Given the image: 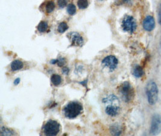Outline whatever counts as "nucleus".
<instances>
[{
    "mask_svg": "<svg viewBox=\"0 0 161 136\" xmlns=\"http://www.w3.org/2000/svg\"><path fill=\"white\" fill-rule=\"evenodd\" d=\"M103 102L107 104L105 107V113L109 116L115 117L120 112V102L114 94H110L103 99Z\"/></svg>",
    "mask_w": 161,
    "mask_h": 136,
    "instance_id": "f257e3e1",
    "label": "nucleus"
},
{
    "mask_svg": "<svg viewBox=\"0 0 161 136\" xmlns=\"http://www.w3.org/2000/svg\"><path fill=\"white\" fill-rule=\"evenodd\" d=\"M83 111V106L77 101L70 102L65 106L63 109L64 116L68 119H74L79 116Z\"/></svg>",
    "mask_w": 161,
    "mask_h": 136,
    "instance_id": "f03ea898",
    "label": "nucleus"
},
{
    "mask_svg": "<svg viewBox=\"0 0 161 136\" xmlns=\"http://www.w3.org/2000/svg\"><path fill=\"white\" fill-rule=\"evenodd\" d=\"M119 93L124 102L129 103L132 101L135 96L133 87L129 82H124L119 87Z\"/></svg>",
    "mask_w": 161,
    "mask_h": 136,
    "instance_id": "7ed1b4c3",
    "label": "nucleus"
},
{
    "mask_svg": "<svg viewBox=\"0 0 161 136\" xmlns=\"http://www.w3.org/2000/svg\"><path fill=\"white\" fill-rule=\"evenodd\" d=\"M146 94L148 102L151 105H154L158 101L159 90L158 88L153 81H150L146 86Z\"/></svg>",
    "mask_w": 161,
    "mask_h": 136,
    "instance_id": "20e7f679",
    "label": "nucleus"
},
{
    "mask_svg": "<svg viewBox=\"0 0 161 136\" xmlns=\"http://www.w3.org/2000/svg\"><path fill=\"white\" fill-rule=\"evenodd\" d=\"M121 27L124 31L132 34L136 29L137 24L136 20L132 16L126 15L122 20Z\"/></svg>",
    "mask_w": 161,
    "mask_h": 136,
    "instance_id": "39448f33",
    "label": "nucleus"
},
{
    "mask_svg": "<svg viewBox=\"0 0 161 136\" xmlns=\"http://www.w3.org/2000/svg\"><path fill=\"white\" fill-rule=\"evenodd\" d=\"M60 124L57 121L49 120L43 127L44 134L46 135H56L60 131Z\"/></svg>",
    "mask_w": 161,
    "mask_h": 136,
    "instance_id": "423d86ee",
    "label": "nucleus"
},
{
    "mask_svg": "<svg viewBox=\"0 0 161 136\" xmlns=\"http://www.w3.org/2000/svg\"><path fill=\"white\" fill-rule=\"evenodd\" d=\"M161 132V116L158 114H154L151 122L150 134L152 135H157Z\"/></svg>",
    "mask_w": 161,
    "mask_h": 136,
    "instance_id": "0eeeda50",
    "label": "nucleus"
},
{
    "mask_svg": "<svg viewBox=\"0 0 161 136\" xmlns=\"http://www.w3.org/2000/svg\"><path fill=\"white\" fill-rule=\"evenodd\" d=\"M102 64L104 67L108 68L110 71H114L118 66V61L115 56L109 55L103 59Z\"/></svg>",
    "mask_w": 161,
    "mask_h": 136,
    "instance_id": "6e6552de",
    "label": "nucleus"
},
{
    "mask_svg": "<svg viewBox=\"0 0 161 136\" xmlns=\"http://www.w3.org/2000/svg\"><path fill=\"white\" fill-rule=\"evenodd\" d=\"M68 37L71 41L72 45L81 47L84 43V41H83L82 37H81V35L78 33H69Z\"/></svg>",
    "mask_w": 161,
    "mask_h": 136,
    "instance_id": "1a4fd4ad",
    "label": "nucleus"
},
{
    "mask_svg": "<svg viewBox=\"0 0 161 136\" xmlns=\"http://www.w3.org/2000/svg\"><path fill=\"white\" fill-rule=\"evenodd\" d=\"M143 27L146 31H152L155 27V21L154 18L152 16H148L143 21Z\"/></svg>",
    "mask_w": 161,
    "mask_h": 136,
    "instance_id": "9d476101",
    "label": "nucleus"
},
{
    "mask_svg": "<svg viewBox=\"0 0 161 136\" xmlns=\"http://www.w3.org/2000/svg\"><path fill=\"white\" fill-rule=\"evenodd\" d=\"M110 133L114 135H120L122 133V130L120 125H118L117 123L114 124V125H112L110 126Z\"/></svg>",
    "mask_w": 161,
    "mask_h": 136,
    "instance_id": "9b49d317",
    "label": "nucleus"
},
{
    "mask_svg": "<svg viewBox=\"0 0 161 136\" xmlns=\"http://www.w3.org/2000/svg\"><path fill=\"white\" fill-rule=\"evenodd\" d=\"M24 64L22 62L19 60H15L11 64V69L12 71H17L23 68Z\"/></svg>",
    "mask_w": 161,
    "mask_h": 136,
    "instance_id": "f8f14e48",
    "label": "nucleus"
},
{
    "mask_svg": "<svg viewBox=\"0 0 161 136\" xmlns=\"http://www.w3.org/2000/svg\"><path fill=\"white\" fill-rule=\"evenodd\" d=\"M133 74L137 78H141V77H142V75L144 74V71H143V69L141 66H137L133 69Z\"/></svg>",
    "mask_w": 161,
    "mask_h": 136,
    "instance_id": "ddd939ff",
    "label": "nucleus"
},
{
    "mask_svg": "<svg viewBox=\"0 0 161 136\" xmlns=\"http://www.w3.org/2000/svg\"><path fill=\"white\" fill-rule=\"evenodd\" d=\"M51 81L52 84L54 85L58 86L61 84L62 78L58 74H53L51 78Z\"/></svg>",
    "mask_w": 161,
    "mask_h": 136,
    "instance_id": "4468645a",
    "label": "nucleus"
},
{
    "mask_svg": "<svg viewBox=\"0 0 161 136\" xmlns=\"http://www.w3.org/2000/svg\"><path fill=\"white\" fill-rule=\"evenodd\" d=\"M48 23L45 21H41L38 26V30L41 33H44L46 32L48 29Z\"/></svg>",
    "mask_w": 161,
    "mask_h": 136,
    "instance_id": "2eb2a0df",
    "label": "nucleus"
},
{
    "mask_svg": "<svg viewBox=\"0 0 161 136\" xmlns=\"http://www.w3.org/2000/svg\"><path fill=\"white\" fill-rule=\"evenodd\" d=\"M68 26L67 25V24L65 22H62L59 25L57 30L59 33H63L65 31H67L68 30Z\"/></svg>",
    "mask_w": 161,
    "mask_h": 136,
    "instance_id": "dca6fc26",
    "label": "nucleus"
},
{
    "mask_svg": "<svg viewBox=\"0 0 161 136\" xmlns=\"http://www.w3.org/2000/svg\"><path fill=\"white\" fill-rule=\"evenodd\" d=\"M89 3L88 0H79L77 2V5L80 9H85L88 7Z\"/></svg>",
    "mask_w": 161,
    "mask_h": 136,
    "instance_id": "f3484780",
    "label": "nucleus"
},
{
    "mask_svg": "<svg viewBox=\"0 0 161 136\" xmlns=\"http://www.w3.org/2000/svg\"><path fill=\"white\" fill-rule=\"evenodd\" d=\"M55 7V4L53 1H49L46 4V11L47 13H51Z\"/></svg>",
    "mask_w": 161,
    "mask_h": 136,
    "instance_id": "a211bd4d",
    "label": "nucleus"
},
{
    "mask_svg": "<svg viewBox=\"0 0 161 136\" xmlns=\"http://www.w3.org/2000/svg\"><path fill=\"white\" fill-rule=\"evenodd\" d=\"M67 12L71 15H74L76 12V7L75 5L73 4H69L67 7Z\"/></svg>",
    "mask_w": 161,
    "mask_h": 136,
    "instance_id": "6ab92c4d",
    "label": "nucleus"
},
{
    "mask_svg": "<svg viewBox=\"0 0 161 136\" xmlns=\"http://www.w3.org/2000/svg\"><path fill=\"white\" fill-rule=\"evenodd\" d=\"M15 133L7 128H2L1 131V135H12Z\"/></svg>",
    "mask_w": 161,
    "mask_h": 136,
    "instance_id": "aec40b11",
    "label": "nucleus"
},
{
    "mask_svg": "<svg viewBox=\"0 0 161 136\" xmlns=\"http://www.w3.org/2000/svg\"><path fill=\"white\" fill-rule=\"evenodd\" d=\"M66 63V60L64 58H59L57 60V64L59 67H63Z\"/></svg>",
    "mask_w": 161,
    "mask_h": 136,
    "instance_id": "412c9836",
    "label": "nucleus"
},
{
    "mask_svg": "<svg viewBox=\"0 0 161 136\" xmlns=\"http://www.w3.org/2000/svg\"><path fill=\"white\" fill-rule=\"evenodd\" d=\"M57 4H58L59 7H61V8H63L67 5V0H59Z\"/></svg>",
    "mask_w": 161,
    "mask_h": 136,
    "instance_id": "4be33fe9",
    "label": "nucleus"
},
{
    "mask_svg": "<svg viewBox=\"0 0 161 136\" xmlns=\"http://www.w3.org/2000/svg\"><path fill=\"white\" fill-rule=\"evenodd\" d=\"M62 72L63 74H64L65 75H67V74H68V73L69 72V70L68 67H63L62 68Z\"/></svg>",
    "mask_w": 161,
    "mask_h": 136,
    "instance_id": "5701e85b",
    "label": "nucleus"
},
{
    "mask_svg": "<svg viewBox=\"0 0 161 136\" xmlns=\"http://www.w3.org/2000/svg\"><path fill=\"white\" fill-rule=\"evenodd\" d=\"M158 21L159 24L161 26V5L160 6V8L159 9V12H158Z\"/></svg>",
    "mask_w": 161,
    "mask_h": 136,
    "instance_id": "b1692460",
    "label": "nucleus"
},
{
    "mask_svg": "<svg viewBox=\"0 0 161 136\" xmlns=\"http://www.w3.org/2000/svg\"><path fill=\"white\" fill-rule=\"evenodd\" d=\"M20 78H16L15 81H14V84L17 85H18L20 84Z\"/></svg>",
    "mask_w": 161,
    "mask_h": 136,
    "instance_id": "393cba45",
    "label": "nucleus"
},
{
    "mask_svg": "<svg viewBox=\"0 0 161 136\" xmlns=\"http://www.w3.org/2000/svg\"><path fill=\"white\" fill-rule=\"evenodd\" d=\"M98 1H103V0H98Z\"/></svg>",
    "mask_w": 161,
    "mask_h": 136,
    "instance_id": "a878e982",
    "label": "nucleus"
}]
</instances>
